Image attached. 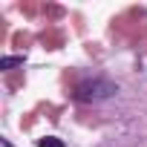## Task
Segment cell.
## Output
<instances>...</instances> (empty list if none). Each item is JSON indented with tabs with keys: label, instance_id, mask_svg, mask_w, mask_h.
Wrapping results in <instances>:
<instances>
[{
	"label": "cell",
	"instance_id": "obj_1",
	"mask_svg": "<svg viewBox=\"0 0 147 147\" xmlns=\"http://www.w3.org/2000/svg\"><path fill=\"white\" fill-rule=\"evenodd\" d=\"M115 92H118V87L107 78H84V81L75 84V98L78 101H104Z\"/></svg>",
	"mask_w": 147,
	"mask_h": 147
},
{
	"label": "cell",
	"instance_id": "obj_2",
	"mask_svg": "<svg viewBox=\"0 0 147 147\" xmlns=\"http://www.w3.org/2000/svg\"><path fill=\"white\" fill-rule=\"evenodd\" d=\"M38 147H63V141H61V138H55V136H46V138H40V141H38Z\"/></svg>",
	"mask_w": 147,
	"mask_h": 147
},
{
	"label": "cell",
	"instance_id": "obj_3",
	"mask_svg": "<svg viewBox=\"0 0 147 147\" xmlns=\"http://www.w3.org/2000/svg\"><path fill=\"white\" fill-rule=\"evenodd\" d=\"M18 63H23V58H3V61H0V69H12V66H18Z\"/></svg>",
	"mask_w": 147,
	"mask_h": 147
}]
</instances>
